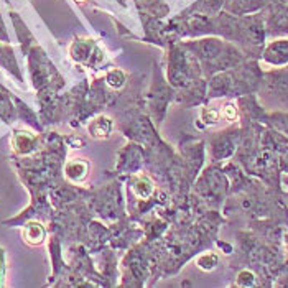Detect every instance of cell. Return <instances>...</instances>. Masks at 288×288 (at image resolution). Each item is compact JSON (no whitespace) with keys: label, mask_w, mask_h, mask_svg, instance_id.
I'll use <instances>...</instances> for the list:
<instances>
[{"label":"cell","mask_w":288,"mask_h":288,"mask_svg":"<svg viewBox=\"0 0 288 288\" xmlns=\"http://www.w3.org/2000/svg\"><path fill=\"white\" fill-rule=\"evenodd\" d=\"M88 173H89V163L86 160H73L69 161L66 165V176L69 178L71 181H83L88 178Z\"/></svg>","instance_id":"obj_1"},{"label":"cell","mask_w":288,"mask_h":288,"mask_svg":"<svg viewBox=\"0 0 288 288\" xmlns=\"http://www.w3.org/2000/svg\"><path fill=\"white\" fill-rule=\"evenodd\" d=\"M23 239H25L27 244H30V245L43 244V240H45V229H43V226H42V224H38V222L27 224L25 229H23Z\"/></svg>","instance_id":"obj_2"},{"label":"cell","mask_w":288,"mask_h":288,"mask_svg":"<svg viewBox=\"0 0 288 288\" xmlns=\"http://www.w3.org/2000/svg\"><path fill=\"white\" fill-rule=\"evenodd\" d=\"M89 132L94 138H107L112 132V120L109 117H97L89 125Z\"/></svg>","instance_id":"obj_3"},{"label":"cell","mask_w":288,"mask_h":288,"mask_svg":"<svg viewBox=\"0 0 288 288\" xmlns=\"http://www.w3.org/2000/svg\"><path fill=\"white\" fill-rule=\"evenodd\" d=\"M152 191H153V184L148 178H140L134 186V193L138 198H148V196L152 194Z\"/></svg>","instance_id":"obj_4"},{"label":"cell","mask_w":288,"mask_h":288,"mask_svg":"<svg viewBox=\"0 0 288 288\" xmlns=\"http://www.w3.org/2000/svg\"><path fill=\"white\" fill-rule=\"evenodd\" d=\"M219 114H221V119L226 120V122H235V120H237V109L230 102L224 104V106L219 109Z\"/></svg>","instance_id":"obj_5"},{"label":"cell","mask_w":288,"mask_h":288,"mask_svg":"<svg viewBox=\"0 0 288 288\" xmlns=\"http://www.w3.org/2000/svg\"><path fill=\"white\" fill-rule=\"evenodd\" d=\"M78 2H83V0H78Z\"/></svg>","instance_id":"obj_6"}]
</instances>
